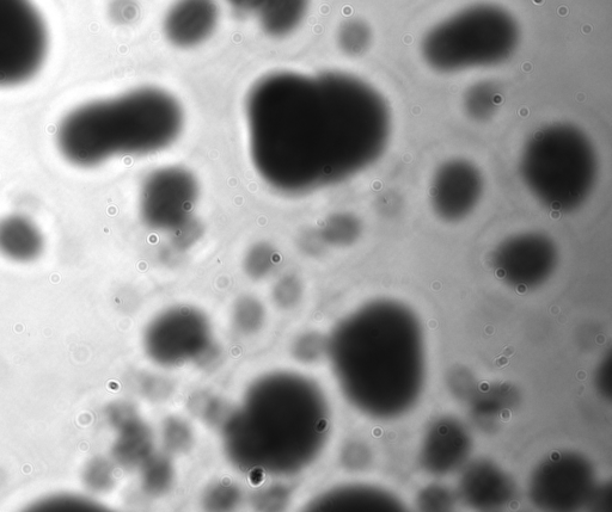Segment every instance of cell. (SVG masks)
I'll use <instances>...</instances> for the list:
<instances>
[{
	"label": "cell",
	"instance_id": "cell-4",
	"mask_svg": "<svg viewBox=\"0 0 612 512\" xmlns=\"http://www.w3.org/2000/svg\"><path fill=\"white\" fill-rule=\"evenodd\" d=\"M519 42L516 17L503 6L481 3L428 30L421 41V55L433 71L454 74L504 64Z\"/></svg>",
	"mask_w": 612,
	"mask_h": 512
},
{
	"label": "cell",
	"instance_id": "cell-13",
	"mask_svg": "<svg viewBox=\"0 0 612 512\" xmlns=\"http://www.w3.org/2000/svg\"><path fill=\"white\" fill-rule=\"evenodd\" d=\"M372 42V28L361 18H350L342 22L336 32V43L340 51L350 58L363 57L369 52Z\"/></svg>",
	"mask_w": 612,
	"mask_h": 512
},
{
	"label": "cell",
	"instance_id": "cell-6",
	"mask_svg": "<svg viewBox=\"0 0 612 512\" xmlns=\"http://www.w3.org/2000/svg\"><path fill=\"white\" fill-rule=\"evenodd\" d=\"M199 199L197 178L180 166L151 172L140 189L143 221L158 230H177L192 220Z\"/></svg>",
	"mask_w": 612,
	"mask_h": 512
},
{
	"label": "cell",
	"instance_id": "cell-7",
	"mask_svg": "<svg viewBox=\"0 0 612 512\" xmlns=\"http://www.w3.org/2000/svg\"><path fill=\"white\" fill-rule=\"evenodd\" d=\"M485 178L470 160H446L434 172L430 200L434 214L446 222L467 219L482 199Z\"/></svg>",
	"mask_w": 612,
	"mask_h": 512
},
{
	"label": "cell",
	"instance_id": "cell-14",
	"mask_svg": "<svg viewBox=\"0 0 612 512\" xmlns=\"http://www.w3.org/2000/svg\"><path fill=\"white\" fill-rule=\"evenodd\" d=\"M360 220L350 213H336L324 220V236L332 240H351L360 232Z\"/></svg>",
	"mask_w": 612,
	"mask_h": 512
},
{
	"label": "cell",
	"instance_id": "cell-12",
	"mask_svg": "<svg viewBox=\"0 0 612 512\" xmlns=\"http://www.w3.org/2000/svg\"><path fill=\"white\" fill-rule=\"evenodd\" d=\"M501 102L500 89L493 80L471 84L463 95V109L470 120L487 122L497 114Z\"/></svg>",
	"mask_w": 612,
	"mask_h": 512
},
{
	"label": "cell",
	"instance_id": "cell-2",
	"mask_svg": "<svg viewBox=\"0 0 612 512\" xmlns=\"http://www.w3.org/2000/svg\"><path fill=\"white\" fill-rule=\"evenodd\" d=\"M185 120L174 95L146 86L71 110L59 123L57 143L70 164L95 168L116 157L165 150L179 139Z\"/></svg>",
	"mask_w": 612,
	"mask_h": 512
},
{
	"label": "cell",
	"instance_id": "cell-11",
	"mask_svg": "<svg viewBox=\"0 0 612 512\" xmlns=\"http://www.w3.org/2000/svg\"><path fill=\"white\" fill-rule=\"evenodd\" d=\"M310 6L311 0H255L252 8L263 34L279 40L302 27Z\"/></svg>",
	"mask_w": 612,
	"mask_h": 512
},
{
	"label": "cell",
	"instance_id": "cell-5",
	"mask_svg": "<svg viewBox=\"0 0 612 512\" xmlns=\"http://www.w3.org/2000/svg\"><path fill=\"white\" fill-rule=\"evenodd\" d=\"M47 53L46 23L32 0H0V88L29 82Z\"/></svg>",
	"mask_w": 612,
	"mask_h": 512
},
{
	"label": "cell",
	"instance_id": "cell-8",
	"mask_svg": "<svg viewBox=\"0 0 612 512\" xmlns=\"http://www.w3.org/2000/svg\"><path fill=\"white\" fill-rule=\"evenodd\" d=\"M552 240L544 234L529 232L507 239L500 246L495 262L498 274L518 288L546 279L555 263Z\"/></svg>",
	"mask_w": 612,
	"mask_h": 512
},
{
	"label": "cell",
	"instance_id": "cell-16",
	"mask_svg": "<svg viewBox=\"0 0 612 512\" xmlns=\"http://www.w3.org/2000/svg\"><path fill=\"white\" fill-rule=\"evenodd\" d=\"M507 365V360L506 359H500L497 361V366L501 367V366H505Z\"/></svg>",
	"mask_w": 612,
	"mask_h": 512
},
{
	"label": "cell",
	"instance_id": "cell-1",
	"mask_svg": "<svg viewBox=\"0 0 612 512\" xmlns=\"http://www.w3.org/2000/svg\"><path fill=\"white\" fill-rule=\"evenodd\" d=\"M244 115L257 174L286 195L333 187L371 168L393 128L381 92L338 71L268 73L250 88Z\"/></svg>",
	"mask_w": 612,
	"mask_h": 512
},
{
	"label": "cell",
	"instance_id": "cell-15",
	"mask_svg": "<svg viewBox=\"0 0 612 512\" xmlns=\"http://www.w3.org/2000/svg\"><path fill=\"white\" fill-rule=\"evenodd\" d=\"M230 2L237 6H253L255 0H230Z\"/></svg>",
	"mask_w": 612,
	"mask_h": 512
},
{
	"label": "cell",
	"instance_id": "cell-10",
	"mask_svg": "<svg viewBox=\"0 0 612 512\" xmlns=\"http://www.w3.org/2000/svg\"><path fill=\"white\" fill-rule=\"evenodd\" d=\"M44 250V234L32 219L20 214L0 219V255L12 262L30 263Z\"/></svg>",
	"mask_w": 612,
	"mask_h": 512
},
{
	"label": "cell",
	"instance_id": "cell-9",
	"mask_svg": "<svg viewBox=\"0 0 612 512\" xmlns=\"http://www.w3.org/2000/svg\"><path fill=\"white\" fill-rule=\"evenodd\" d=\"M219 20L217 0H176L163 18V34L171 46L193 49L211 39Z\"/></svg>",
	"mask_w": 612,
	"mask_h": 512
},
{
	"label": "cell",
	"instance_id": "cell-3",
	"mask_svg": "<svg viewBox=\"0 0 612 512\" xmlns=\"http://www.w3.org/2000/svg\"><path fill=\"white\" fill-rule=\"evenodd\" d=\"M519 174L543 207L577 211L595 190L599 159L584 131L572 123H553L532 134L519 158Z\"/></svg>",
	"mask_w": 612,
	"mask_h": 512
}]
</instances>
